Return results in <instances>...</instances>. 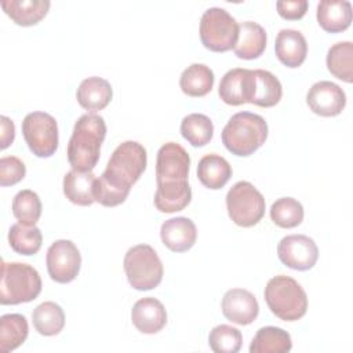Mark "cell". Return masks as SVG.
<instances>
[{"mask_svg": "<svg viewBox=\"0 0 353 353\" xmlns=\"http://www.w3.org/2000/svg\"><path fill=\"white\" fill-rule=\"evenodd\" d=\"M105 135L106 124L102 116L85 113L79 117L68 143V161L73 170H94L99 160Z\"/></svg>", "mask_w": 353, "mask_h": 353, "instance_id": "cell-1", "label": "cell"}, {"mask_svg": "<svg viewBox=\"0 0 353 353\" xmlns=\"http://www.w3.org/2000/svg\"><path fill=\"white\" fill-rule=\"evenodd\" d=\"M225 148L236 156L247 157L258 150L268 138V123L256 113L233 114L221 134Z\"/></svg>", "mask_w": 353, "mask_h": 353, "instance_id": "cell-2", "label": "cell"}, {"mask_svg": "<svg viewBox=\"0 0 353 353\" xmlns=\"http://www.w3.org/2000/svg\"><path fill=\"white\" fill-rule=\"evenodd\" d=\"M265 301L270 312L284 321H296L306 314L307 296L301 284L285 274L272 277L265 287Z\"/></svg>", "mask_w": 353, "mask_h": 353, "instance_id": "cell-3", "label": "cell"}, {"mask_svg": "<svg viewBox=\"0 0 353 353\" xmlns=\"http://www.w3.org/2000/svg\"><path fill=\"white\" fill-rule=\"evenodd\" d=\"M41 292V277L39 272L21 262H1L0 303L19 305L34 301Z\"/></svg>", "mask_w": 353, "mask_h": 353, "instance_id": "cell-4", "label": "cell"}, {"mask_svg": "<svg viewBox=\"0 0 353 353\" xmlns=\"http://www.w3.org/2000/svg\"><path fill=\"white\" fill-rule=\"evenodd\" d=\"M123 266L130 285L138 291L153 290L163 280V263L149 244L131 247L125 252Z\"/></svg>", "mask_w": 353, "mask_h": 353, "instance_id": "cell-5", "label": "cell"}, {"mask_svg": "<svg viewBox=\"0 0 353 353\" xmlns=\"http://www.w3.org/2000/svg\"><path fill=\"white\" fill-rule=\"evenodd\" d=\"M239 39L237 21L221 7L205 10L200 19V40L214 52H225L234 48Z\"/></svg>", "mask_w": 353, "mask_h": 353, "instance_id": "cell-6", "label": "cell"}, {"mask_svg": "<svg viewBox=\"0 0 353 353\" xmlns=\"http://www.w3.org/2000/svg\"><path fill=\"white\" fill-rule=\"evenodd\" d=\"M226 208L237 226L251 228L265 215V199L251 182L239 181L226 194Z\"/></svg>", "mask_w": 353, "mask_h": 353, "instance_id": "cell-7", "label": "cell"}, {"mask_svg": "<svg viewBox=\"0 0 353 353\" xmlns=\"http://www.w3.org/2000/svg\"><path fill=\"white\" fill-rule=\"evenodd\" d=\"M146 163V149L135 141H125L114 149L103 174L112 181L131 189L143 174Z\"/></svg>", "mask_w": 353, "mask_h": 353, "instance_id": "cell-8", "label": "cell"}, {"mask_svg": "<svg viewBox=\"0 0 353 353\" xmlns=\"http://www.w3.org/2000/svg\"><path fill=\"white\" fill-rule=\"evenodd\" d=\"M22 134L30 152L37 157H50L58 149V124L46 112L28 113L22 121Z\"/></svg>", "mask_w": 353, "mask_h": 353, "instance_id": "cell-9", "label": "cell"}, {"mask_svg": "<svg viewBox=\"0 0 353 353\" xmlns=\"http://www.w3.org/2000/svg\"><path fill=\"white\" fill-rule=\"evenodd\" d=\"M47 270L50 277L61 284L73 281L81 266V255L70 240H55L47 250Z\"/></svg>", "mask_w": 353, "mask_h": 353, "instance_id": "cell-10", "label": "cell"}, {"mask_svg": "<svg viewBox=\"0 0 353 353\" xmlns=\"http://www.w3.org/2000/svg\"><path fill=\"white\" fill-rule=\"evenodd\" d=\"M279 259L294 270L312 269L319 258V248L314 240L305 234H290L277 245Z\"/></svg>", "mask_w": 353, "mask_h": 353, "instance_id": "cell-11", "label": "cell"}, {"mask_svg": "<svg viewBox=\"0 0 353 353\" xmlns=\"http://www.w3.org/2000/svg\"><path fill=\"white\" fill-rule=\"evenodd\" d=\"M190 157L188 152L176 142L164 143L156 159V182H183L188 181Z\"/></svg>", "mask_w": 353, "mask_h": 353, "instance_id": "cell-12", "label": "cell"}, {"mask_svg": "<svg viewBox=\"0 0 353 353\" xmlns=\"http://www.w3.org/2000/svg\"><path fill=\"white\" fill-rule=\"evenodd\" d=\"M306 103L313 113L323 117H334L345 109L346 95L338 84L321 80L309 88Z\"/></svg>", "mask_w": 353, "mask_h": 353, "instance_id": "cell-13", "label": "cell"}, {"mask_svg": "<svg viewBox=\"0 0 353 353\" xmlns=\"http://www.w3.org/2000/svg\"><path fill=\"white\" fill-rule=\"evenodd\" d=\"M254 92V70L234 68L228 70L221 79L219 98L232 106L250 103Z\"/></svg>", "mask_w": 353, "mask_h": 353, "instance_id": "cell-14", "label": "cell"}, {"mask_svg": "<svg viewBox=\"0 0 353 353\" xmlns=\"http://www.w3.org/2000/svg\"><path fill=\"white\" fill-rule=\"evenodd\" d=\"M223 316L239 325L251 324L259 313V305L254 294L244 288H232L222 298Z\"/></svg>", "mask_w": 353, "mask_h": 353, "instance_id": "cell-15", "label": "cell"}, {"mask_svg": "<svg viewBox=\"0 0 353 353\" xmlns=\"http://www.w3.org/2000/svg\"><path fill=\"white\" fill-rule=\"evenodd\" d=\"M131 321L139 332L156 334L167 324V312L159 299L153 296L141 298L132 306Z\"/></svg>", "mask_w": 353, "mask_h": 353, "instance_id": "cell-16", "label": "cell"}, {"mask_svg": "<svg viewBox=\"0 0 353 353\" xmlns=\"http://www.w3.org/2000/svg\"><path fill=\"white\" fill-rule=\"evenodd\" d=\"M163 244L174 252H185L190 250L197 239V229L192 219L186 216L170 218L163 222L160 229Z\"/></svg>", "mask_w": 353, "mask_h": 353, "instance_id": "cell-17", "label": "cell"}, {"mask_svg": "<svg viewBox=\"0 0 353 353\" xmlns=\"http://www.w3.org/2000/svg\"><path fill=\"white\" fill-rule=\"evenodd\" d=\"M274 51L283 65L287 68H298L306 59L307 43L299 30L281 29L274 41Z\"/></svg>", "mask_w": 353, "mask_h": 353, "instance_id": "cell-18", "label": "cell"}, {"mask_svg": "<svg viewBox=\"0 0 353 353\" xmlns=\"http://www.w3.org/2000/svg\"><path fill=\"white\" fill-rule=\"evenodd\" d=\"M317 22L328 33L343 32L352 22V4L347 0H323L317 4Z\"/></svg>", "mask_w": 353, "mask_h": 353, "instance_id": "cell-19", "label": "cell"}, {"mask_svg": "<svg viewBox=\"0 0 353 353\" xmlns=\"http://www.w3.org/2000/svg\"><path fill=\"white\" fill-rule=\"evenodd\" d=\"M112 97L113 90L110 83L98 76L84 79L76 92V98L80 106L91 112L105 109L112 101Z\"/></svg>", "mask_w": 353, "mask_h": 353, "instance_id": "cell-20", "label": "cell"}, {"mask_svg": "<svg viewBox=\"0 0 353 353\" xmlns=\"http://www.w3.org/2000/svg\"><path fill=\"white\" fill-rule=\"evenodd\" d=\"M97 176L92 171L70 170L63 176V194L76 205H91L94 199V185Z\"/></svg>", "mask_w": 353, "mask_h": 353, "instance_id": "cell-21", "label": "cell"}, {"mask_svg": "<svg viewBox=\"0 0 353 353\" xmlns=\"http://www.w3.org/2000/svg\"><path fill=\"white\" fill-rule=\"evenodd\" d=\"M192 200V189L188 181L157 183L154 193V207L160 212H176L182 211Z\"/></svg>", "mask_w": 353, "mask_h": 353, "instance_id": "cell-22", "label": "cell"}, {"mask_svg": "<svg viewBox=\"0 0 353 353\" xmlns=\"http://www.w3.org/2000/svg\"><path fill=\"white\" fill-rule=\"evenodd\" d=\"M48 0H3L4 12L19 26H33L48 12Z\"/></svg>", "mask_w": 353, "mask_h": 353, "instance_id": "cell-23", "label": "cell"}, {"mask_svg": "<svg viewBox=\"0 0 353 353\" xmlns=\"http://www.w3.org/2000/svg\"><path fill=\"white\" fill-rule=\"evenodd\" d=\"M266 48L265 29L252 21L239 25V39L234 46V54L241 59H255L263 54Z\"/></svg>", "mask_w": 353, "mask_h": 353, "instance_id": "cell-24", "label": "cell"}, {"mask_svg": "<svg viewBox=\"0 0 353 353\" xmlns=\"http://www.w3.org/2000/svg\"><path fill=\"white\" fill-rule=\"evenodd\" d=\"M230 176L232 167L228 160L219 154H205L197 164V178L208 189H222Z\"/></svg>", "mask_w": 353, "mask_h": 353, "instance_id": "cell-25", "label": "cell"}, {"mask_svg": "<svg viewBox=\"0 0 353 353\" xmlns=\"http://www.w3.org/2000/svg\"><path fill=\"white\" fill-rule=\"evenodd\" d=\"M283 95V87L280 80L269 70H254V92L251 102L261 108H272L277 105Z\"/></svg>", "mask_w": 353, "mask_h": 353, "instance_id": "cell-26", "label": "cell"}, {"mask_svg": "<svg viewBox=\"0 0 353 353\" xmlns=\"http://www.w3.org/2000/svg\"><path fill=\"white\" fill-rule=\"evenodd\" d=\"M292 347L291 335L280 327H262L250 345V353H287Z\"/></svg>", "mask_w": 353, "mask_h": 353, "instance_id": "cell-27", "label": "cell"}, {"mask_svg": "<svg viewBox=\"0 0 353 353\" xmlns=\"http://www.w3.org/2000/svg\"><path fill=\"white\" fill-rule=\"evenodd\" d=\"M214 85V72L204 63H192L179 79V87L183 94L199 98L207 95Z\"/></svg>", "mask_w": 353, "mask_h": 353, "instance_id": "cell-28", "label": "cell"}, {"mask_svg": "<svg viewBox=\"0 0 353 353\" xmlns=\"http://www.w3.org/2000/svg\"><path fill=\"white\" fill-rule=\"evenodd\" d=\"M29 325L25 316L8 313L0 317V352L8 353L19 347L28 338Z\"/></svg>", "mask_w": 353, "mask_h": 353, "instance_id": "cell-29", "label": "cell"}, {"mask_svg": "<svg viewBox=\"0 0 353 353\" xmlns=\"http://www.w3.org/2000/svg\"><path fill=\"white\" fill-rule=\"evenodd\" d=\"M32 321L34 330L40 335L52 336L63 330L65 313L58 303L47 301L34 307L32 312Z\"/></svg>", "mask_w": 353, "mask_h": 353, "instance_id": "cell-30", "label": "cell"}, {"mask_svg": "<svg viewBox=\"0 0 353 353\" xmlns=\"http://www.w3.org/2000/svg\"><path fill=\"white\" fill-rule=\"evenodd\" d=\"M327 68L336 79L352 83L353 81V44L352 41H339L334 44L327 52Z\"/></svg>", "mask_w": 353, "mask_h": 353, "instance_id": "cell-31", "label": "cell"}, {"mask_svg": "<svg viewBox=\"0 0 353 353\" xmlns=\"http://www.w3.org/2000/svg\"><path fill=\"white\" fill-rule=\"evenodd\" d=\"M10 247L21 255H33L39 252L43 243V234L34 225L14 223L8 230Z\"/></svg>", "mask_w": 353, "mask_h": 353, "instance_id": "cell-32", "label": "cell"}, {"mask_svg": "<svg viewBox=\"0 0 353 353\" xmlns=\"http://www.w3.org/2000/svg\"><path fill=\"white\" fill-rule=\"evenodd\" d=\"M181 134L192 146L200 148L212 139L214 124L205 114L190 113L181 121Z\"/></svg>", "mask_w": 353, "mask_h": 353, "instance_id": "cell-33", "label": "cell"}, {"mask_svg": "<svg viewBox=\"0 0 353 353\" xmlns=\"http://www.w3.org/2000/svg\"><path fill=\"white\" fill-rule=\"evenodd\" d=\"M270 219L280 228H295L303 221V207L294 197L277 199L270 207Z\"/></svg>", "mask_w": 353, "mask_h": 353, "instance_id": "cell-34", "label": "cell"}, {"mask_svg": "<svg viewBox=\"0 0 353 353\" xmlns=\"http://www.w3.org/2000/svg\"><path fill=\"white\" fill-rule=\"evenodd\" d=\"M12 214L23 225H36L41 215V201L30 189L19 190L12 199Z\"/></svg>", "mask_w": 353, "mask_h": 353, "instance_id": "cell-35", "label": "cell"}, {"mask_svg": "<svg viewBox=\"0 0 353 353\" xmlns=\"http://www.w3.org/2000/svg\"><path fill=\"white\" fill-rule=\"evenodd\" d=\"M241 332L228 324L214 327L208 335V345L215 353H237L241 349Z\"/></svg>", "mask_w": 353, "mask_h": 353, "instance_id": "cell-36", "label": "cell"}, {"mask_svg": "<svg viewBox=\"0 0 353 353\" xmlns=\"http://www.w3.org/2000/svg\"><path fill=\"white\" fill-rule=\"evenodd\" d=\"M130 188H125L114 181H112L109 176H106L103 172L99 178L95 179L94 185V199L99 204L105 207H116L125 201V199L130 194Z\"/></svg>", "mask_w": 353, "mask_h": 353, "instance_id": "cell-37", "label": "cell"}, {"mask_svg": "<svg viewBox=\"0 0 353 353\" xmlns=\"http://www.w3.org/2000/svg\"><path fill=\"white\" fill-rule=\"evenodd\" d=\"M26 174V167L22 160L15 156H4L0 159V185L12 186L22 181Z\"/></svg>", "mask_w": 353, "mask_h": 353, "instance_id": "cell-38", "label": "cell"}, {"mask_svg": "<svg viewBox=\"0 0 353 353\" xmlns=\"http://www.w3.org/2000/svg\"><path fill=\"white\" fill-rule=\"evenodd\" d=\"M277 12L281 18L288 21L301 19L307 11L306 0H292V1H277Z\"/></svg>", "mask_w": 353, "mask_h": 353, "instance_id": "cell-39", "label": "cell"}, {"mask_svg": "<svg viewBox=\"0 0 353 353\" xmlns=\"http://www.w3.org/2000/svg\"><path fill=\"white\" fill-rule=\"evenodd\" d=\"M0 124H1V143H0V148L1 149H6L8 148L14 138H15V125L12 123L11 119H8L7 116H1L0 117Z\"/></svg>", "mask_w": 353, "mask_h": 353, "instance_id": "cell-40", "label": "cell"}]
</instances>
